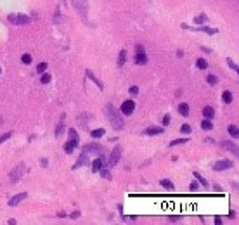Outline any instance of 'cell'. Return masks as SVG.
<instances>
[{
    "label": "cell",
    "mask_w": 239,
    "mask_h": 225,
    "mask_svg": "<svg viewBox=\"0 0 239 225\" xmlns=\"http://www.w3.org/2000/svg\"><path fill=\"white\" fill-rule=\"evenodd\" d=\"M9 23L12 24H28L29 23V16L26 14H9Z\"/></svg>",
    "instance_id": "7a4b0ae2"
},
{
    "label": "cell",
    "mask_w": 239,
    "mask_h": 225,
    "mask_svg": "<svg viewBox=\"0 0 239 225\" xmlns=\"http://www.w3.org/2000/svg\"><path fill=\"white\" fill-rule=\"evenodd\" d=\"M63 130H64V123H63V121H61V123H59V125H57V128H56V132H54V134H56V137H59V135L63 134Z\"/></svg>",
    "instance_id": "8d00e7d4"
},
{
    "label": "cell",
    "mask_w": 239,
    "mask_h": 225,
    "mask_svg": "<svg viewBox=\"0 0 239 225\" xmlns=\"http://www.w3.org/2000/svg\"><path fill=\"white\" fill-rule=\"evenodd\" d=\"M99 171H101V175L104 177L106 180H111V173H109V171H107V170H106V168H104V166H102V168L99 170Z\"/></svg>",
    "instance_id": "d6a6232c"
},
{
    "label": "cell",
    "mask_w": 239,
    "mask_h": 225,
    "mask_svg": "<svg viewBox=\"0 0 239 225\" xmlns=\"http://www.w3.org/2000/svg\"><path fill=\"white\" fill-rule=\"evenodd\" d=\"M196 29L204 31V33H208V35H215V33H217V29L215 28H208V26H199V28H196Z\"/></svg>",
    "instance_id": "cb8c5ba5"
},
{
    "label": "cell",
    "mask_w": 239,
    "mask_h": 225,
    "mask_svg": "<svg viewBox=\"0 0 239 225\" xmlns=\"http://www.w3.org/2000/svg\"><path fill=\"white\" fill-rule=\"evenodd\" d=\"M24 171H26V166H24V165H17V166H16V168L9 173V177H11V180H12V182H17V180L23 177Z\"/></svg>",
    "instance_id": "277c9868"
},
{
    "label": "cell",
    "mask_w": 239,
    "mask_h": 225,
    "mask_svg": "<svg viewBox=\"0 0 239 225\" xmlns=\"http://www.w3.org/2000/svg\"><path fill=\"white\" fill-rule=\"evenodd\" d=\"M21 63L23 64H31V56H29V54H23L21 56Z\"/></svg>",
    "instance_id": "836d02e7"
},
{
    "label": "cell",
    "mask_w": 239,
    "mask_h": 225,
    "mask_svg": "<svg viewBox=\"0 0 239 225\" xmlns=\"http://www.w3.org/2000/svg\"><path fill=\"white\" fill-rule=\"evenodd\" d=\"M87 163H88V153H87V151H83V153L80 154V158L76 159V163L73 165V170L80 168V166H83V165H87Z\"/></svg>",
    "instance_id": "ba28073f"
},
{
    "label": "cell",
    "mask_w": 239,
    "mask_h": 225,
    "mask_svg": "<svg viewBox=\"0 0 239 225\" xmlns=\"http://www.w3.org/2000/svg\"><path fill=\"white\" fill-rule=\"evenodd\" d=\"M0 73H2V68H0Z\"/></svg>",
    "instance_id": "7dc6e473"
},
{
    "label": "cell",
    "mask_w": 239,
    "mask_h": 225,
    "mask_svg": "<svg viewBox=\"0 0 239 225\" xmlns=\"http://www.w3.org/2000/svg\"><path fill=\"white\" fill-rule=\"evenodd\" d=\"M206 21H208V16L206 14H199V16L194 17V23H196V24H201V23H206Z\"/></svg>",
    "instance_id": "d4e9b609"
},
{
    "label": "cell",
    "mask_w": 239,
    "mask_h": 225,
    "mask_svg": "<svg viewBox=\"0 0 239 225\" xmlns=\"http://www.w3.org/2000/svg\"><path fill=\"white\" fill-rule=\"evenodd\" d=\"M146 63H147V56L144 54V50H142V52H137V56H135V64H141V66H144Z\"/></svg>",
    "instance_id": "e0dca14e"
},
{
    "label": "cell",
    "mask_w": 239,
    "mask_h": 225,
    "mask_svg": "<svg viewBox=\"0 0 239 225\" xmlns=\"http://www.w3.org/2000/svg\"><path fill=\"white\" fill-rule=\"evenodd\" d=\"M40 82H42L43 85H47V83L50 82V75H43V73H42V78H40Z\"/></svg>",
    "instance_id": "74e56055"
},
{
    "label": "cell",
    "mask_w": 239,
    "mask_h": 225,
    "mask_svg": "<svg viewBox=\"0 0 239 225\" xmlns=\"http://www.w3.org/2000/svg\"><path fill=\"white\" fill-rule=\"evenodd\" d=\"M68 135H70V139L71 140H80V139H78V134H76V130H75V128H70V132H68Z\"/></svg>",
    "instance_id": "f1b7e54d"
},
{
    "label": "cell",
    "mask_w": 239,
    "mask_h": 225,
    "mask_svg": "<svg viewBox=\"0 0 239 225\" xmlns=\"http://www.w3.org/2000/svg\"><path fill=\"white\" fill-rule=\"evenodd\" d=\"M196 66H197V68H199V69H206V68H208V63L204 61L203 57H199V59H197V61H196Z\"/></svg>",
    "instance_id": "4316f807"
},
{
    "label": "cell",
    "mask_w": 239,
    "mask_h": 225,
    "mask_svg": "<svg viewBox=\"0 0 239 225\" xmlns=\"http://www.w3.org/2000/svg\"><path fill=\"white\" fill-rule=\"evenodd\" d=\"M178 112H180L182 116H187V114H189V106L185 104V102H182V104L178 106Z\"/></svg>",
    "instance_id": "7402d4cb"
},
{
    "label": "cell",
    "mask_w": 239,
    "mask_h": 225,
    "mask_svg": "<svg viewBox=\"0 0 239 225\" xmlns=\"http://www.w3.org/2000/svg\"><path fill=\"white\" fill-rule=\"evenodd\" d=\"M170 125V114H165L163 116V127H168Z\"/></svg>",
    "instance_id": "ab89813d"
},
{
    "label": "cell",
    "mask_w": 239,
    "mask_h": 225,
    "mask_svg": "<svg viewBox=\"0 0 239 225\" xmlns=\"http://www.w3.org/2000/svg\"><path fill=\"white\" fill-rule=\"evenodd\" d=\"M26 197H28L26 192H21V194H17V196L11 197V199H9V206H12V208H14V206H17V204L21 203L23 199H26Z\"/></svg>",
    "instance_id": "30bf717a"
},
{
    "label": "cell",
    "mask_w": 239,
    "mask_h": 225,
    "mask_svg": "<svg viewBox=\"0 0 239 225\" xmlns=\"http://www.w3.org/2000/svg\"><path fill=\"white\" fill-rule=\"evenodd\" d=\"M47 68H49V66H47V63H40V64H38V66H36V71H38V73L42 75L43 71L47 69Z\"/></svg>",
    "instance_id": "d590c367"
},
{
    "label": "cell",
    "mask_w": 239,
    "mask_h": 225,
    "mask_svg": "<svg viewBox=\"0 0 239 225\" xmlns=\"http://www.w3.org/2000/svg\"><path fill=\"white\" fill-rule=\"evenodd\" d=\"M104 134H106L104 128H97V130H92V132H90V137H94V139H99V137H102Z\"/></svg>",
    "instance_id": "ffe728a7"
},
{
    "label": "cell",
    "mask_w": 239,
    "mask_h": 225,
    "mask_svg": "<svg viewBox=\"0 0 239 225\" xmlns=\"http://www.w3.org/2000/svg\"><path fill=\"white\" fill-rule=\"evenodd\" d=\"M80 217V211H75V213H71V218H78Z\"/></svg>",
    "instance_id": "ee69618b"
},
{
    "label": "cell",
    "mask_w": 239,
    "mask_h": 225,
    "mask_svg": "<svg viewBox=\"0 0 239 225\" xmlns=\"http://www.w3.org/2000/svg\"><path fill=\"white\" fill-rule=\"evenodd\" d=\"M194 178H197V180H199V183H201V185H204V187H208V182H206V180H204L203 177L199 175V173H197V171H194Z\"/></svg>",
    "instance_id": "4dcf8cb0"
},
{
    "label": "cell",
    "mask_w": 239,
    "mask_h": 225,
    "mask_svg": "<svg viewBox=\"0 0 239 225\" xmlns=\"http://www.w3.org/2000/svg\"><path fill=\"white\" fill-rule=\"evenodd\" d=\"M180 132H182L184 135H189L191 132H192V128H191L189 125H182V127H180Z\"/></svg>",
    "instance_id": "e575fe53"
},
{
    "label": "cell",
    "mask_w": 239,
    "mask_h": 225,
    "mask_svg": "<svg viewBox=\"0 0 239 225\" xmlns=\"http://www.w3.org/2000/svg\"><path fill=\"white\" fill-rule=\"evenodd\" d=\"M224 149H227L229 153H232V154H239V149H237V146L234 144V142H231V140H224L222 144H220Z\"/></svg>",
    "instance_id": "9c48e42d"
},
{
    "label": "cell",
    "mask_w": 239,
    "mask_h": 225,
    "mask_svg": "<svg viewBox=\"0 0 239 225\" xmlns=\"http://www.w3.org/2000/svg\"><path fill=\"white\" fill-rule=\"evenodd\" d=\"M85 75H87V76H88V78H90V80H92V82H94V83H95V85H97V87H99V88H101V90L104 88V85H102V82H101L99 78H95V76H94V73H92L90 69H87V71H85Z\"/></svg>",
    "instance_id": "2e32d148"
},
{
    "label": "cell",
    "mask_w": 239,
    "mask_h": 225,
    "mask_svg": "<svg viewBox=\"0 0 239 225\" xmlns=\"http://www.w3.org/2000/svg\"><path fill=\"white\" fill-rule=\"evenodd\" d=\"M130 94L132 95H137L139 94V87H130Z\"/></svg>",
    "instance_id": "60d3db41"
},
{
    "label": "cell",
    "mask_w": 239,
    "mask_h": 225,
    "mask_svg": "<svg viewBox=\"0 0 239 225\" xmlns=\"http://www.w3.org/2000/svg\"><path fill=\"white\" fill-rule=\"evenodd\" d=\"M215 223H217V225H220V223H222V218H220V217H217V218H215Z\"/></svg>",
    "instance_id": "bcb514c9"
},
{
    "label": "cell",
    "mask_w": 239,
    "mask_h": 225,
    "mask_svg": "<svg viewBox=\"0 0 239 225\" xmlns=\"http://www.w3.org/2000/svg\"><path fill=\"white\" fill-rule=\"evenodd\" d=\"M201 128H203V130H211V128H213V123H211V120H208V118H206V120H203V121H201Z\"/></svg>",
    "instance_id": "603a6c76"
},
{
    "label": "cell",
    "mask_w": 239,
    "mask_h": 225,
    "mask_svg": "<svg viewBox=\"0 0 239 225\" xmlns=\"http://www.w3.org/2000/svg\"><path fill=\"white\" fill-rule=\"evenodd\" d=\"M47 163H49V159H47V158H42V159H40V165H42L43 168L47 166Z\"/></svg>",
    "instance_id": "7bdbcfd3"
},
{
    "label": "cell",
    "mask_w": 239,
    "mask_h": 225,
    "mask_svg": "<svg viewBox=\"0 0 239 225\" xmlns=\"http://www.w3.org/2000/svg\"><path fill=\"white\" fill-rule=\"evenodd\" d=\"M121 151H123V149L120 147V146H116V147L113 149L111 156H109V166H114V165H118L120 158H121Z\"/></svg>",
    "instance_id": "8992f818"
},
{
    "label": "cell",
    "mask_w": 239,
    "mask_h": 225,
    "mask_svg": "<svg viewBox=\"0 0 239 225\" xmlns=\"http://www.w3.org/2000/svg\"><path fill=\"white\" fill-rule=\"evenodd\" d=\"M71 4H73V7L76 9L80 14H87V11H88L87 0H71Z\"/></svg>",
    "instance_id": "5b68a950"
},
{
    "label": "cell",
    "mask_w": 239,
    "mask_h": 225,
    "mask_svg": "<svg viewBox=\"0 0 239 225\" xmlns=\"http://www.w3.org/2000/svg\"><path fill=\"white\" fill-rule=\"evenodd\" d=\"M189 189L192 190V192H196V190H197V182H192V183L189 185Z\"/></svg>",
    "instance_id": "b9f144b4"
},
{
    "label": "cell",
    "mask_w": 239,
    "mask_h": 225,
    "mask_svg": "<svg viewBox=\"0 0 239 225\" xmlns=\"http://www.w3.org/2000/svg\"><path fill=\"white\" fill-rule=\"evenodd\" d=\"M106 116H107V120L111 121V125L116 130H121L123 128V114L114 107L113 104H106Z\"/></svg>",
    "instance_id": "6da1fadb"
},
{
    "label": "cell",
    "mask_w": 239,
    "mask_h": 225,
    "mask_svg": "<svg viewBox=\"0 0 239 225\" xmlns=\"http://www.w3.org/2000/svg\"><path fill=\"white\" fill-rule=\"evenodd\" d=\"M187 140H189L187 137H184V139H177V140H172V142H170V147H175V146H180V144H185Z\"/></svg>",
    "instance_id": "484cf974"
},
{
    "label": "cell",
    "mask_w": 239,
    "mask_h": 225,
    "mask_svg": "<svg viewBox=\"0 0 239 225\" xmlns=\"http://www.w3.org/2000/svg\"><path fill=\"white\" fill-rule=\"evenodd\" d=\"M135 50H137V52H142V50H144V47H142V45H135Z\"/></svg>",
    "instance_id": "f6af8a7d"
},
{
    "label": "cell",
    "mask_w": 239,
    "mask_h": 225,
    "mask_svg": "<svg viewBox=\"0 0 239 225\" xmlns=\"http://www.w3.org/2000/svg\"><path fill=\"white\" fill-rule=\"evenodd\" d=\"M206 82H208V83H210V85H217L218 78L215 76V75H208V76H206Z\"/></svg>",
    "instance_id": "1f68e13d"
},
{
    "label": "cell",
    "mask_w": 239,
    "mask_h": 225,
    "mask_svg": "<svg viewBox=\"0 0 239 225\" xmlns=\"http://www.w3.org/2000/svg\"><path fill=\"white\" fill-rule=\"evenodd\" d=\"M227 132H229V135H231L232 139H236V137H239V128L236 127V125H231V127L227 128Z\"/></svg>",
    "instance_id": "d6986e66"
},
{
    "label": "cell",
    "mask_w": 239,
    "mask_h": 225,
    "mask_svg": "<svg viewBox=\"0 0 239 225\" xmlns=\"http://www.w3.org/2000/svg\"><path fill=\"white\" fill-rule=\"evenodd\" d=\"M134 109H135L134 100H125V102L121 104V107H120V112H121L123 116H130V114L134 112Z\"/></svg>",
    "instance_id": "3957f363"
},
{
    "label": "cell",
    "mask_w": 239,
    "mask_h": 225,
    "mask_svg": "<svg viewBox=\"0 0 239 225\" xmlns=\"http://www.w3.org/2000/svg\"><path fill=\"white\" fill-rule=\"evenodd\" d=\"M9 137H12V132H7V134H4L2 135V137H0V144H2V142H5L9 139Z\"/></svg>",
    "instance_id": "f35d334b"
},
{
    "label": "cell",
    "mask_w": 239,
    "mask_h": 225,
    "mask_svg": "<svg viewBox=\"0 0 239 225\" xmlns=\"http://www.w3.org/2000/svg\"><path fill=\"white\" fill-rule=\"evenodd\" d=\"M203 114H204V118L211 120V118L215 116V109H213L211 106H206V107H203Z\"/></svg>",
    "instance_id": "ac0fdd59"
},
{
    "label": "cell",
    "mask_w": 239,
    "mask_h": 225,
    "mask_svg": "<svg viewBox=\"0 0 239 225\" xmlns=\"http://www.w3.org/2000/svg\"><path fill=\"white\" fill-rule=\"evenodd\" d=\"M125 63H127V50H120V54H118V63H116V66H118V68H123V66H125Z\"/></svg>",
    "instance_id": "9a60e30c"
},
{
    "label": "cell",
    "mask_w": 239,
    "mask_h": 225,
    "mask_svg": "<svg viewBox=\"0 0 239 225\" xmlns=\"http://www.w3.org/2000/svg\"><path fill=\"white\" fill-rule=\"evenodd\" d=\"M222 100H224L225 104H231V102H232V92L225 90L224 94H222Z\"/></svg>",
    "instance_id": "44dd1931"
},
{
    "label": "cell",
    "mask_w": 239,
    "mask_h": 225,
    "mask_svg": "<svg viewBox=\"0 0 239 225\" xmlns=\"http://www.w3.org/2000/svg\"><path fill=\"white\" fill-rule=\"evenodd\" d=\"M165 130H163L161 127H149V128H146L142 134L144 135H160V134H163Z\"/></svg>",
    "instance_id": "8fae6325"
},
{
    "label": "cell",
    "mask_w": 239,
    "mask_h": 225,
    "mask_svg": "<svg viewBox=\"0 0 239 225\" xmlns=\"http://www.w3.org/2000/svg\"><path fill=\"white\" fill-rule=\"evenodd\" d=\"M160 183H161V187H165V189H168V190H173V183L170 182V180H165V178H163V180H161V182H160Z\"/></svg>",
    "instance_id": "83f0119b"
},
{
    "label": "cell",
    "mask_w": 239,
    "mask_h": 225,
    "mask_svg": "<svg viewBox=\"0 0 239 225\" xmlns=\"http://www.w3.org/2000/svg\"><path fill=\"white\" fill-rule=\"evenodd\" d=\"M232 166H234V165H232L231 159H222V161H217L213 165V170H215V171H222V170H229V168H232Z\"/></svg>",
    "instance_id": "52a82bcc"
},
{
    "label": "cell",
    "mask_w": 239,
    "mask_h": 225,
    "mask_svg": "<svg viewBox=\"0 0 239 225\" xmlns=\"http://www.w3.org/2000/svg\"><path fill=\"white\" fill-rule=\"evenodd\" d=\"M102 166H104V158H102V156H101V158H97L95 161H92V171H94V173H97V171L102 168Z\"/></svg>",
    "instance_id": "7c38bea8"
},
{
    "label": "cell",
    "mask_w": 239,
    "mask_h": 225,
    "mask_svg": "<svg viewBox=\"0 0 239 225\" xmlns=\"http://www.w3.org/2000/svg\"><path fill=\"white\" fill-rule=\"evenodd\" d=\"M227 64H229V68H231V69H234V71H239V66L236 63H234V61H232L231 57H227Z\"/></svg>",
    "instance_id": "f546056e"
},
{
    "label": "cell",
    "mask_w": 239,
    "mask_h": 225,
    "mask_svg": "<svg viewBox=\"0 0 239 225\" xmlns=\"http://www.w3.org/2000/svg\"><path fill=\"white\" fill-rule=\"evenodd\" d=\"M83 151H87V153H101L102 146H99V144H87V146H83Z\"/></svg>",
    "instance_id": "5bb4252c"
},
{
    "label": "cell",
    "mask_w": 239,
    "mask_h": 225,
    "mask_svg": "<svg viewBox=\"0 0 239 225\" xmlns=\"http://www.w3.org/2000/svg\"><path fill=\"white\" fill-rule=\"evenodd\" d=\"M78 146V142L76 140H68L66 142V144H64V153H66V154H71V153H73V151H75V147H76Z\"/></svg>",
    "instance_id": "4fadbf2b"
}]
</instances>
